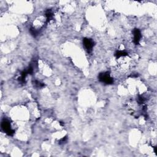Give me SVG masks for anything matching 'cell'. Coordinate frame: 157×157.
Returning a JSON list of instances; mask_svg holds the SVG:
<instances>
[{"label": "cell", "instance_id": "cell-2", "mask_svg": "<svg viewBox=\"0 0 157 157\" xmlns=\"http://www.w3.org/2000/svg\"><path fill=\"white\" fill-rule=\"evenodd\" d=\"M85 45H86V47L88 49H90L91 47H92L93 46V43L92 42H91V41H90L89 39H87V40L85 41Z\"/></svg>", "mask_w": 157, "mask_h": 157}, {"label": "cell", "instance_id": "cell-1", "mask_svg": "<svg viewBox=\"0 0 157 157\" xmlns=\"http://www.w3.org/2000/svg\"><path fill=\"white\" fill-rule=\"evenodd\" d=\"M47 21V17L46 16L41 15L35 18V20L33 22V29L35 31L40 30L44 27Z\"/></svg>", "mask_w": 157, "mask_h": 157}]
</instances>
